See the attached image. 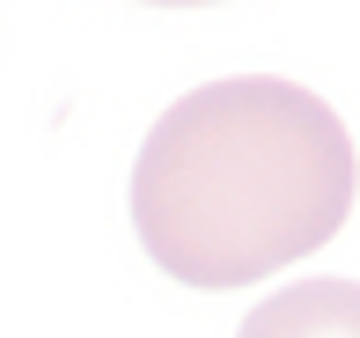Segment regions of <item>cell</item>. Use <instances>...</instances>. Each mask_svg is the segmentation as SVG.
Masks as SVG:
<instances>
[{"mask_svg":"<svg viewBox=\"0 0 360 338\" xmlns=\"http://www.w3.org/2000/svg\"><path fill=\"white\" fill-rule=\"evenodd\" d=\"M360 155L316 89L228 74L176 96L140 140L133 228L176 287H257L323 250L353 214Z\"/></svg>","mask_w":360,"mask_h":338,"instance_id":"6da1fadb","label":"cell"},{"mask_svg":"<svg viewBox=\"0 0 360 338\" xmlns=\"http://www.w3.org/2000/svg\"><path fill=\"white\" fill-rule=\"evenodd\" d=\"M236 338H360V280H294L272 287Z\"/></svg>","mask_w":360,"mask_h":338,"instance_id":"7a4b0ae2","label":"cell"},{"mask_svg":"<svg viewBox=\"0 0 360 338\" xmlns=\"http://www.w3.org/2000/svg\"><path fill=\"white\" fill-rule=\"evenodd\" d=\"M147 8H206V0H147Z\"/></svg>","mask_w":360,"mask_h":338,"instance_id":"3957f363","label":"cell"}]
</instances>
